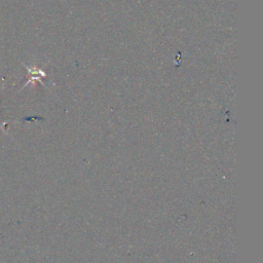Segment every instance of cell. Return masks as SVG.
<instances>
[{
  "label": "cell",
  "instance_id": "obj_1",
  "mask_svg": "<svg viewBox=\"0 0 263 263\" xmlns=\"http://www.w3.org/2000/svg\"><path fill=\"white\" fill-rule=\"evenodd\" d=\"M25 66V68L28 71V80L27 82L24 84V88H26L28 84H35L36 82H40L42 86L44 87V83L42 82V78L46 77V73L42 70L37 68L36 66H27L25 64H23Z\"/></svg>",
  "mask_w": 263,
  "mask_h": 263
},
{
  "label": "cell",
  "instance_id": "obj_2",
  "mask_svg": "<svg viewBox=\"0 0 263 263\" xmlns=\"http://www.w3.org/2000/svg\"><path fill=\"white\" fill-rule=\"evenodd\" d=\"M0 89H1V88H0ZM0 108H1V106H0ZM4 126H5V124H0V129H1L3 132H4V133H6V131H5V129H4Z\"/></svg>",
  "mask_w": 263,
  "mask_h": 263
}]
</instances>
